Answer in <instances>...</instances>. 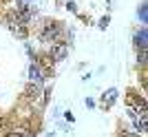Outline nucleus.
<instances>
[{
	"label": "nucleus",
	"instance_id": "obj_1",
	"mask_svg": "<svg viewBox=\"0 0 148 137\" xmlns=\"http://www.w3.org/2000/svg\"><path fill=\"white\" fill-rule=\"evenodd\" d=\"M69 55V44L66 42H53L51 44V60L53 62H60V60H64V58Z\"/></svg>",
	"mask_w": 148,
	"mask_h": 137
},
{
	"label": "nucleus",
	"instance_id": "obj_2",
	"mask_svg": "<svg viewBox=\"0 0 148 137\" xmlns=\"http://www.w3.org/2000/svg\"><path fill=\"white\" fill-rule=\"evenodd\" d=\"M62 29L58 25H47L42 29V33H40V38H42L44 42H58V38H60Z\"/></svg>",
	"mask_w": 148,
	"mask_h": 137
},
{
	"label": "nucleus",
	"instance_id": "obj_9",
	"mask_svg": "<svg viewBox=\"0 0 148 137\" xmlns=\"http://www.w3.org/2000/svg\"><path fill=\"white\" fill-rule=\"evenodd\" d=\"M122 137H139V135H133V133H122Z\"/></svg>",
	"mask_w": 148,
	"mask_h": 137
},
{
	"label": "nucleus",
	"instance_id": "obj_10",
	"mask_svg": "<svg viewBox=\"0 0 148 137\" xmlns=\"http://www.w3.org/2000/svg\"><path fill=\"white\" fill-rule=\"evenodd\" d=\"M7 137H22V135H20V133H9Z\"/></svg>",
	"mask_w": 148,
	"mask_h": 137
},
{
	"label": "nucleus",
	"instance_id": "obj_7",
	"mask_svg": "<svg viewBox=\"0 0 148 137\" xmlns=\"http://www.w3.org/2000/svg\"><path fill=\"white\" fill-rule=\"evenodd\" d=\"M27 95H29V97H33V100H36L38 97V88L33 86V88H29V91H27Z\"/></svg>",
	"mask_w": 148,
	"mask_h": 137
},
{
	"label": "nucleus",
	"instance_id": "obj_3",
	"mask_svg": "<svg viewBox=\"0 0 148 137\" xmlns=\"http://www.w3.org/2000/svg\"><path fill=\"white\" fill-rule=\"evenodd\" d=\"M7 25H9V29H11V31L16 33L18 38H25V36H27V29H25L22 25H20V22H18L16 18H13V16H9V20H7Z\"/></svg>",
	"mask_w": 148,
	"mask_h": 137
},
{
	"label": "nucleus",
	"instance_id": "obj_8",
	"mask_svg": "<svg viewBox=\"0 0 148 137\" xmlns=\"http://www.w3.org/2000/svg\"><path fill=\"white\" fill-rule=\"evenodd\" d=\"M139 16H142V20L146 22V5H142V9H139Z\"/></svg>",
	"mask_w": 148,
	"mask_h": 137
},
{
	"label": "nucleus",
	"instance_id": "obj_6",
	"mask_svg": "<svg viewBox=\"0 0 148 137\" xmlns=\"http://www.w3.org/2000/svg\"><path fill=\"white\" fill-rule=\"evenodd\" d=\"M29 77H31V82H42V75H40V68L36 66V64H31V68H29Z\"/></svg>",
	"mask_w": 148,
	"mask_h": 137
},
{
	"label": "nucleus",
	"instance_id": "obj_5",
	"mask_svg": "<svg viewBox=\"0 0 148 137\" xmlns=\"http://www.w3.org/2000/svg\"><path fill=\"white\" fill-rule=\"evenodd\" d=\"M146 38H148V33H146V29H142V31L137 33L135 36V42H137V47H139V49H146Z\"/></svg>",
	"mask_w": 148,
	"mask_h": 137
},
{
	"label": "nucleus",
	"instance_id": "obj_4",
	"mask_svg": "<svg viewBox=\"0 0 148 137\" xmlns=\"http://www.w3.org/2000/svg\"><path fill=\"white\" fill-rule=\"evenodd\" d=\"M115 100H117V91H115V88H108V91L102 95V106H104V108H111V106L115 104Z\"/></svg>",
	"mask_w": 148,
	"mask_h": 137
},
{
	"label": "nucleus",
	"instance_id": "obj_11",
	"mask_svg": "<svg viewBox=\"0 0 148 137\" xmlns=\"http://www.w3.org/2000/svg\"><path fill=\"white\" fill-rule=\"evenodd\" d=\"M20 2H25V0H20Z\"/></svg>",
	"mask_w": 148,
	"mask_h": 137
}]
</instances>
